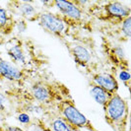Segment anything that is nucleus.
<instances>
[{"mask_svg": "<svg viewBox=\"0 0 131 131\" xmlns=\"http://www.w3.org/2000/svg\"><path fill=\"white\" fill-rule=\"evenodd\" d=\"M6 52L10 62L27 72L37 69L39 59L36 55V47L29 40H23L19 38H13L6 43Z\"/></svg>", "mask_w": 131, "mask_h": 131, "instance_id": "nucleus-1", "label": "nucleus"}, {"mask_svg": "<svg viewBox=\"0 0 131 131\" xmlns=\"http://www.w3.org/2000/svg\"><path fill=\"white\" fill-rule=\"evenodd\" d=\"M30 93L33 99L39 104L46 106H55V105L64 100L71 98L69 90L59 82H50L46 80L35 81L31 85Z\"/></svg>", "mask_w": 131, "mask_h": 131, "instance_id": "nucleus-2", "label": "nucleus"}, {"mask_svg": "<svg viewBox=\"0 0 131 131\" xmlns=\"http://www.w3.org/2000/svg\"><path fill=\"white\" fill-rule=\"evenodd\" d=\"M85 11L90 16L94 15L100 21L114 26L122 23L131 15L130 7L119 1L91 3V7H86Z\"/></svg>", "mask_w": 131, "mask_h": 131, "instance_id": "nucleus-3", "label": "nucleus"}, {"mask_svg": "<svg viewBox=\"0 0 131 131\" xmlns=\"http://www.w3.org/2000/svg\"><path fill=\"white\" fill-rule=\"evenodd\" d=\"M104 108L105 121L113 131H126L129 117V105L119 94H114L106 102Z\"/></svg>", "mask_w": 131, "mask_h": 131, "instance_id": "nucleus-4", "label": "nucleus"}, {"mask_svg": "<svg viewBox=\"0 0 131 131\" xmlns=\"http://www.w3.org/2000/svg\"><path fill=\"white\" fill-rule=\"evenodd\" d=\"M51 5L55 6L57 9L58 14L69 30L86 28L89 25L88 16L90 15L83 8L79 6L75 1L56 0L51 1Z\"/></svg>", "mask_w": 131, "mask_h": 131, "instance_id": "nucleus-5", "label": "nucleus"}, {"mask_svg": "<svg viewBox=\"0 0 131 131\" xmlns=\"http://www.w3.org/2000/svg\"><path fill=\"white\" fill-rule=\"evenodd\" d=\"M54 107H56V113L60 117L75 129H86L88 131H99L92 122L77 108L72 98L64 99L58 102Z\"/></svg>", "mask_w": 131, "mask_h": 131, "instance_id": "nucleus-6", "label": "nucleus"}, {"mask_svg": "<svg viewBox=\"0 0 131 131\" xmlns=\"http://www.w3.org/2000/svg\"><path fill=\"white\" fill-rule=\"evenodd\" d=\"M37 22L39 23V26L47 34L61 39L62 41L66 39L69 29L58 13L39 11Z\"/></svg>", "mask_w": 131, "mask_h": 131, "instance_id": "nucleus-7", "label": "nucleus"}, {"mask_svg": "<svg viewBox=\"0 0 131 131\" xmlns=\"http://www.w3.org/2000/svg\"><path fill=\"white\" fill-rule=\"evenodd\" d=\"M103 50L105 56L108 58L112 65L115 68L121 70L129 71V61L126 56L124 48L118 43H113L112 41L104 39L103 40Z\"/></svg>", "mask_w": 131, "mask_h": 131, "instance_id": "nucleus-8", "label": "nucleus"}, {"mask_svg": "<svg viewBox=\"0 0 131 131\" xmlns=\"http://www.w3.org/2000/svg\"><path fill=\"white\" fill-rule=\"evenodd\" d=\"M63 45L66 46L70 56L72 57L74 62L84 69H89L92 63L93 54L91 50L82 42L76 40H63Z\"/></svg>", "mask_w": 131, "mask_h": 131, "instance_id": "nucleus-9", "label": "nucleus"}, {"mask_svg": "<svg viewBox=\"0 0 131 131\" xmlns=\"http://www.w3.org/2000/svg\"><path fill=\"white\" fill-rule=\"evenodd\" d=\"M0 75L3 80H7L22 86L30 77V72L20 69L12 62L7 61L0 56Z\"/></svg>", "mask_w": 131, "mask_h": 131, "instance_id": "nucleus-10", "label": "nucleus"}, {"mask_svg": "<svg viewBox=\"0 0 131 131\" xmlns=\"http://www.w3.org/2000/svg\"><path fill=\"white\" fill-rule=\"evenodd\" d=\"M8 6L10 7L9 11L12 14L17 13L19 17L25 19L29 22H37L39 11L34 6L31 2L26 1H10L8 2Z\"/></svg>", "mask_w": 131, "mask_h": 131, "instance_id": "nucleus-11", "label": "nucleus"}, {"mask_svg": "<svg viewBox=\"0 0 131 131\" xmlns=\"http://www.w3.org/2000/svg\"><path fill=\"white\" fill-rule=\"evenodd\" d=\"M92 83L100 86L105 91L114 95L117 94L119 85L115 74L110 72H96L92 74Z\"/></svg>", "mask_w": 131, "mask_h": 131, "instance_id": "nucleus-12", "label": "nucleus"}, {"mask_svg": "<svg viewBox=\"0 0 131 131\" xmlns=\"http://www.w3.org/2000/svg\"><path fill=\"white\" fill-rule=\"evenodd\" d=\"M49 106L39 104L36 101H29V102H22L15 107L16 112H25L29 114L32 118H39L42 119L45 116L49 114Z\"/></svg>", "mask_w": 131, "mask_h": 131, "instance_id": "nucleus-13", "label": "nucleus"}, {"mask_svg": "<svg viewBox=\"0 0 131 131\" xmlns=\"http://www.w3.org/2000/svg\"><path fill=\"white\" fill-rule=\"evenodd\" d=\"M16 26V18L6 8L0 6V34L10 36L14 32Z\"/></svg>", "mask_w": 131, "mask_h": 131, "instance_id": "nucleus-14", "label": "nucleus"}, {"mask_svg": "<svg viewBox=\"0 0 131 131\" xmlns=\"http://www.w3.org/2000/svg\"><path fill=\"white\" fill-rule=\"evenodd\" d=\"M90 94L92 96V98L95 100V102L98 105H102L103 107L105 106V105L106 104V102L110 100V98L112 97V95L108 94V93L105 91L103 88H101L100 86L96 85L92 83L91 84V88H90Z\"/></svg>", "mask_w": 131, "mask_h": 131, "instance_id": "nucleus-15", "label": "nucleus"}, {"mask_svg": "<svg viewBox=\"0 0 131 131\" xmlns=\"http://www.w3.org/2000/svg\"><path fill=\"white\" fill-rule=\"evenodd\" d=\"M118 29L114 32V36L116 38H119L120 39H124V40H128L130 39L131 36V16L126 18V19L117 25Z\"/></svg>", "mask_w": 131, "mask_h": 131, "instance_id": "nucleus-16", "label": "nucleus"}, {"mask_svg": "<svg viewBox=\"0 0 131 131\" xmlns=\"http://www.w3.org/2000/svg\"><path fill=\"white\" fill-rule=\"evenodd\" d=\"M50 129L52 131H73L76 130L73 128L67 121H65L59 115H55L50 121Z\"/></svg>", "mask_w": 131, "mask_h": 131, "instance_id": "nucleus-17", "label": "nucleus"}, {"mask_svg": "<svg viewBox=\"0 0 131 131\" xmlns=\"http://www.w3.org/2000/svg\"><path fill=\"white\" fill-rule=\"evenodd\" d=\"M10 105H11L10 98L5 93L0 91V113L8 114L10 112Z\"/></svg>", "mask_w": 131, "mask_h": 131, "instance_id": "nucleus-18", "label": "nucleus"}, {"mask_svg": "<svg viewBox=\"0 0 131 131\" xmlns=\"http://www.w3.org/2000/svg\"><path fill=\"white\" fill-rule=\"evenodd\" d=\"M118 77H119V79L123 82V84L125 85V87L129 88V86H130V80H131L129 71H127V70H121V71L119 72Z\"/></svg>", "mask_w": 131, "mask_h": 131, "instance_id": "nucleus-19", "label": "nucleus"}, {"mask_svg": "<svg viewBox=\"0 0 131 131\" xmlns=\"http://www.w3.org/2000/svg\"><path fill=\"white\" fill-rule=\"evenodd\" d=\"M28 28V25H27V21L23 18L19 17L18 19H16V26H15V29L19 32V33H24Z\"/></svg>", "mask_w": 131, "mask_h": 131, "instance_id": "nucleus-20", "label": "nucleus"}, {"mask_svg": "<svg viewBox=\"0 0 131 131\" xmlns=\"http://www.w3.org/2000/svg\"><path fill=\"white\" fill-rule=\"evenodd\" d=\"M17 119H18V121L21 122V123H23V124H25V125H28L31 123V121H32L33 118L31 117L29 114L25 113V112H19L18 115H17Z\"/></svg>", "mask_w": 131, "mask_h": 131, "instance_id": "nucleus-21", "label": "nucleus"}, {"mask_svg": "<svg viewBox=\"0 0 131 131\" xmlns=\"http://www.w3.org/2000/svg\"><path fill=\"white\" fill-rule=\"evenodd\" d=\"M4 130L5 131H25L24 129H22L21 127H18V126H11V125L4 126Z\"/></svg>", "mask_w": 131, "mask_h": 131, "instance_id": "nucleus-22", "label": "nucleus"}, {"mask_svg": "<svg viewBox=\"0 0 131 131\" xmlns=\"http://www.w3.org/2000/svg\"><path fill=\"white\" fill-rule=\"evenodd\" d=\"M0 131H5L4 130V127H3V126H1V125H0Z\"/></svg>", "mask_w": 131, "mask_h": 131, "instance_id": "nucleus-23", "label": "nucleus"}, {"mask_svg": "<svg viewBox=\"0 0 131 131\" xmlns=\"http://www.w3.org/2000/svg\"><path fill=\"white\" fill-rule=\"evenodd\" d=\"M2 81H3V78H2V77H1V75H0V83H1Z\"/></svg>", "mask_w": 131, "mask_h": 131, "instance_id": "nucleus-24", "label": "nucleus"}]
</instances>
